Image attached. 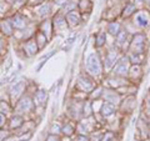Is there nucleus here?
Wrapping results in <instances>:
<instances>
[{
  "mask_svg": "<svg viewBox=\"0 0 150 141\" xmlns=\"http://www.w3.org/2000/svg\"><path fill=\"white\" fill-rule=\"evenodd\" d=\"M85 68H86V73L93 75V76H98L101 74V59L99 58V55L96 53L90 54L86 58V63H85Z\"/></svg>",
  "mask_w": 150,
  "mask_h": 141,
  "instance_id": "nucleus-1",
  "label": "nucleus"
},
{
  "mask_svg": "<svg viewBox=\"0 0 150 141\" xmlns=\"http://www.w3.org/2000/svg\"><path fill=\"white\" fill-rule=\"evenodd\" d=\"M146 46V36L143 32H138L133 36V40L129 44L130 54H144Z\"/></svg>",
  "mask_w": 150,
  "mask_h": 141,
  "instance_id": "nucleus-2",
  "label": "nucleus"
},
{
  "mask_svg": "<svg viewBox=\"0 0 150 141\" xmlns=\"http://www.w3.org/2000/svg\"><path fill=\"white\" fill-rule=\"evenodd\" d=\"M33 109H34V101H33V99L29 95H25V96H21V99L18 100L15 112H16V115H20V114L29 112Z\"/></svg>",
  "mask_w": 150,
  "mask_h": 141,
  "instance_id": "nucleus-3",
  "label": "nucleus"
},
{
  "mask_svg": "<svg viewBox=\"0 0 150 141\" xmlns=\"http://www.w3.org/2000/svg\"><path fill=\"white\" fill-rule=\"evenodd\" d=\"M129 58L125 56V58H121L119 61H116V64L114 65V70H112V74L115 76L119 78H124L128 75L129 73Z\"/></svg>",
  "mask_w": 150,
  "mask_h": 141,
  "instance_id": "nucleus-4",
  "label": "nucleus"
},
{
  "mask_svg": "<svg viewBox=\"0 0 150 141\" xmlns=\"http://www.w3.org/2000/svg\"><path fill=\"white\" fill-rule=\"evenodd\" d=\"M25 89H26V81H24V80H18L16 82H14L11 89H10V97H11V100L13 101H18L19 97L23 96Z\"/></svg>",
  "mask_w": 150,
  "mask_h": 141,
  "instance_id": "nucleus-5",
  "label": "nucleus"
},
{
  "mask_svg": "<svg viewBox=\"0 0 150 141\" xmlns=\"http://www.w3.org/2000/svg\"><path fill=\"white\" fill-rule=\"evenodd\" d=\"M76 86L84 92H90L94 89V82L91 81V79H89L86 75H79L76 80Z\"/></svg>",
  "mask_w": 150,
  "mask_h": 141,
  "instance_id": "nucleus-6",
  "label": "nucleus"
},
{
  "mask_svg": "<svg viewBox=\"0 0 150 141\" xmlns=\"http://www.w3.org/2000/svg\"><path fill=\"white\" fill-rule=\"evenodd\" d=\"M101 97L104 99L106 102H109V104H112V105H116L120 102V95L118 91L112 90V89H104L103 90V95Z\"/></svg>",
  "mask_w": 150,
  "mask_h": 141,
  "instance_id": "nucleus-7",
  "label": "nucleus"
},
{
  "mask_svg": "<svg viewBox=\"0 0 150 141\" xmlns=\"http://www.w3.org/2000/svg\"><path fill=\"white\" fill-rule=\"evenodd\" d=\"M150 24V16H149V14L148 11H145V10H142V11H139L135 14V16H134V25H137L138 27H146L148 25Z\"/></svg>",
  "mask_w": 150,
  "mask_h": 141,
  "instance_id": "nucleus-8",
  "label": "nucleus"
},
{
  "mask_svg": "<svg viewBox=\"0 0 150 141\" xmlns=\"http://www.w3.org/2000/svg\"><path fill=\"white\" fill-rule=\"evenodd\" d=\"M135 105H137V97L134 95H129L125 99L124 101H121V111L126 112V114H131L135 109Z\"/></svg>",
  "mask_w": 150,
  "mask_h": 141,
  "instance_id": "nucleus-9",
  "label": "nucleus"
},
{
  "mask_svg": "<svg viewBox=\"0 0 150 141\" xmlns=\"http://www.w3.org/2000/svg\"><path fill=\"white\" fill-rule=\"evenodd\" d=\"M10 21H11L13 27H15L18 30H23L28 26V19L24 15H21V14H15L10 19Z\"/></svg>",
  "mask_w": 150,
  "mask_h": 141,
  "instance_id": "nucleus-10",
  "label": "nucleus"
},
{
  "mask_svg": "<svg viewBox=\"0 0 150 141\" xmlns=\"http://www.w3.org/2000/svg\"><path fill=\"white\" fill-rule=\"evenodd\" d=\"M116 60H118V51H116V49L108 50L105 54V59H104V66L106 69H110L111 66H114L116 64Z\"/></svg>",
  "mask_w": 150,
  "mask_h": 141,
  "instance_id": "nucleus-11",
  "label": "nucleus"
},
{
  "mask_svg": "<svg viewBox=\"0 0 150 141\" xmlns=\"http://www.w3.org/2000/svg\"><path fill=\"white\" fill-rule=\"evenodd\" d=\"M39 48H38V44L35 39H28L24 44V53L26 56H34L38 54Z\"/></svg>",
  "mask_w": 150,
  "mask_h": 141,
  "instance_id": "nucleus-12",
  "label": "nucleus"
},
{
  "mask_svg": "<svg viewBox=\"0 0 150 141\" xmlns=\"http://www.w3.org/2000/svg\"><path fill=\"white\" fill-rule=\"evenodd\" d=\"M65 19H67V23H68L69 26H78L81 21L80 14H79V11H76V10H73L68 14H65Z\"/></svg>",
  "mask_w": 150,
  "mask_h": 141,
  "instance_id": "nucleus-13",
  "label": "nucleus"
},
{
  "mask_svg": "<svg viewBox=\"0 0 150 141\" xmlns=\"http://www.w3.org/2000/svg\"><path fill=\"white\" fill-rule=\"evenodd\" d=\"M54 29L58 30V31H62V30H65L68 26V23H67V19H65L64 15H62V14H58L55 18H54Z\"/></svg>",
  "mask_w": 150,
  "mask_h": 141,
  "instance_id": "nucleus-14",
  "label": "nucleus"
},
{
  "mask_svg": "<svg viewBox=\"0 0 150 141\" xmlns=\"http://www.w3.org/2000/svg\"><path fill=\"white\" fill-rule=\"evenodd\" d=\"M106 43V32L105 31H99L96 32L95 37H94V46L96 49H100L105 45Z\"/></svg>",
  "mask_w": 150,
  "mask_h": 141,
  "instance_id": "nucleus-15",
  "label": "nucleus"
},
{
  "mask_svg": "<svg viewBox=\"0 0 150 141\" xmlns=\"http://www.w3.org/2000/svg\"><path fill=\"white\" fill-rule=\"evenodd\" d=\"M115 111H116L115 105L109 104V102H104V104L101 105V107H100V114L104 116V117H109V116H111Z\"/></svg>",
  "mask_w": 150,
  "mask_h": 141,
  "instance_id": "nucleus-16",
  "label": "nucleus"
},
{
  "mask_svg": "<svg viewBox=\"0 0 150 141\" xmlns=\"http://www.w3.org/2000/svg\"><path fill=\"white\" fill-rule=\"evenodd\" d=\"M34 100H36V104L38 105H45L46 104V100H48V91L44 90V89H40V90H38L35 92Z\"/></svg>",
  "mask_w": 150,
  "mask_h": 141,
  "instance_id": "nucleus-17",
  "label": "nucleus"
},
{
  "mask_svg": "<svg viewBox=\"0 0 150 141\" xmlns=\"http://www.w3.org/2000/svg\"><path fill=\"white\" fill-rule=\"evenodd\" d=\"M23 125H24V119H23L21 115L13 116L10 119V121H9V126H10L11 130H18L19 128H21Z\"/></svg>",
  "mask_w": 150,
  "mask_h": 141,
  "instance_id": "nucleus-18",
  "label": "nucleus"
},
{
  "mask_svg": "<svg viewBox=\"0 0 150 141\" xmlns=\"http://www.w3.org/2000/svg\"><path fill=\"white\" fill-rule=\"evenodd\" d=\"M106 31L109 32L111 36L116 37V35L121 31V25L119 24L118 21H110L109 24H108V26H106Z\"/></svg>",
  "mask_w": 150,
  "mask_h": 141,
  "instance_id": "nucleus-19",
  "label": "nucleus"
},
{
  "mask_svg": "<svg viewBox=\"0 0 150 141\" xmlns=\"http://www.w3.org/2000/svg\"><path fill=\"white\" fill-rule=\"evenodd\" d=\"M135 11H137V4L135 3H128L124 6L123 11H121V16L126 19V18H129L131 15H134Z\"/></svg>",
  "mask_w": 150,
  "mask_h": 141,
  "instance_id": "nucleus-20",
  "label": "nucleus"
},
{
  "mask_svg": "<svg viewBox=\"0 0 150 141\" xmlns=\"http://www.w3.org/2000/svg\"><path fill=\"white\" fill-rule=\"evenodd\" d=\"M13 25L10 20H3L1 24H0V31L3 32L5 36H10L13 35Z\"/></svg>",
  "mask_w": 150,
  "mask_h": 141,
  "instance_id": "nucleus-21",
  "label": "nucleus"
},
{
  "mask_svg": "<svg viewBox=\"0 0 150 141\" xmlns=\"http://www.w3.org/2000/svg\"><path fill=\"white\" fill-rule=\"evenodd\" d=\"M34 39H35V41H36L39 50H40V49H43V48H45L46 44H48V37H46V35L43 34V32H41L40 30L36 32V35H35Z\"/></svg>",
  "mask_w": 150,
  "mask_h": 141,
  "instance_id": "nucleus-22",
  "label": "nucleus"
},
{
  "mask_svg": "<svg viewBox=\"0 0 150 141\" xmlns=\"http://www.w3.org/2000/svg\"><path fill=\"white\" fill-rule=\"evenodd\" d=\"M78 8L81 13L90 14L93 10V3H91V0H80L78 4Z\"/></svg>",
  "mask_w": 150,
  "mask_h": 141,
  "instance_id": "nucleus-23",
  "label": "nucleus"
},
{
  "mask_svg": "<svg viewBox=\"0 0 150 141\" xmlns=\"http://www.w3.org/2000/svg\"><path fill=\"white\" fill-rule=\"evenodd\" d=\"M81 114H83L84 117H90L93 115V104H91L90 101H85L83 104Z\"/></svg>",
  "mask_w": 150,
  "mask_h": 141,
  "instance_id": "nucleus-24",
  "label": "nucleus"
},
{
  "mask_svg": "<svg viewBox=\"0 0 150 141\" xmlns=\"http://www.w3.org/2000/svg\"><path fill=\"white\" fill-rule=\"evenodd\" d=\"M128 58L133 65H140L144 61V54H130Z\"/></svg>",
  "mask_w": 150,
  "mask_h": 141,
  "instance_id": "nucleus-25",
  "label": "nucleus"
},
{
  "mask_svg": "<svg viewBox=\"0 0 150 141\" xmlns=\"http://www.w3.org/2000/svg\"><path fill=\"white\" fill-rule=\"evenodd\" d=\"M54 54H56V50H51V51H49V53L46 54L43 59H41V61H40L39 64H38V66H36V69H35V71H36V73H39L40 70H41V68H43L44 65H45L46 63H48V60H49V59H50Z\"/></svg>",
  "mask_w": 150,
  "mask_h": 141,
  "instance_id": "nucleus-26",
  "label": "nucleus"
},
{
  "mask_svg": "<svg viewBox=\"0 0 150 141\" xmlns=\"http://www.w3.org/2000/svg\"><path fill=\"white\" fill-rule=\"evenodd\" d=\"M62 133H63L65 136H71V135L75 133V128L73 126V124L65 123V124L62 125Z\"/></svg>",
  "mask_w": 150,
  "mask_h": 141,
  "instance_id": "nucleus-27",
  "label": "nucleus"
},
{
  "mask_svg": "<svg viewBox=\"0 0 150 141\" xmlns=\"http://www.w3.org/2000/svg\"><path fill=\"white\" fill-rule=\"evenodd\" d=\"M51 30H53V25H51V23L49 20H45V21L41 23V30L40 31L43 32V34H45L46 37H49Z\"/></svg>",
  "mask_w": 150,
  "mask_h": 141,
  "instance_id": "nucleus-28",
  "label": "nucleus"
},
{
  "mask_svg": "<svg viewBox=\"0 0 150 141\" xmlns=\"http://www.w3.org/2000/svg\"><path fill=\"white\" fill-rule=\"evenodd\" d=\"M126 37H128V30H123L121 29V31L119 32L118 35H116V44H118L119 46L124 45V43L126 41Z\"/></svg>",
  "mask_w": 150,
  "mask_h": 141,
  "instance_id": "nucleus-29",
  "label": "nucleus"
},
{
  "mask_svg": "<svg viewBox=\"0 0 150 141\" xmlns=\"http://www.w3.org/2000/svg\"><path fill=\"white\" fill-rule=\"evenodd\" d=\"M69 111H70V115H71L73 119H76V120L80 119V116L83 115L81 112H80L81 109H79V107H75V104L69 106Z\"/></svg>",
  "mask_w": 150,
  "mask_h": 141,
  "instance_id": "nucleus-30",
  "label": "nucleus"
},
{
  "mask_svg": "<svg viewBox=\"0 0 150 141\" xmlns=\"http://www.w3.org/2000/svg\"><path fill=\"white\" fill-rule=\"evenodd\" d=\"M51 10V5L49 3H45V4H40V8H39V15L41 16H45V15H48V14L50 13Z\"/></svg>",
  "mask_w": 150,
  "mask_h": 141,
  "instance_id": "nucleus-31",
  "label": "nucleus"
},
{
  "mask_svg": "<svg viewBox=\"0 0 150 141\" xmlns=\"http://www.w3.org/2000/svg\"><path fill=\"white\" fill-rule=\"evenodd\" d=\"M75 40H76V35H74V36H71V37H69V39H67V41H65V44H64V46H63V50H64V51H69L70 49L73 48Z\"/></svg>",
  "mask_w": 150,
  "mask_h": 141,
  "instance_id": "nucleus-32",
  "label": "nucleus"
},
{
  "mask_svg": "<svg viewBox=\"0 0 150 141\" xmlns=\"http://www.w3.org/2000/svg\"><path fill=\"white\" fill-rule=\"evenodd\" d=\"M103 89L101 86H98V87H94L93 90L90 91L91 94H90V96H91V99H99V97H101V95H103Z\"/></svg>",
  "mask_w": 150,
  "mask_h": 141,
  "instance_id": "nucleus-33",
  "label": "nucleus"
},
{
  "mask_svg": "<svg viewBox=\"0 0 150 141\" xmlns=\"http://www.w3.org/2000/svg\"><path fill=\"white\" fill-rule=\"evenodd\" d=\"M9 111H11L10 105H9L6 101L1 100L0 101V112H1V114H6V112H9Z\"/></svg>",
  "mask_w": 150,
  "mask_h": 141,
  "instance_id": "nucleus-34",
  "label": "nucleus"
},
{
  "mask_svg": "<svg viewBox=\"0 0 150 141\" xmlns=\"http://www.w3.org/2000/svg\"><path fill=\"white\" fill-rule=\"evenodd\" d=\"M73 10H75V3H73V1H70V0H69V1L63 6V13L68 14V13L73 11Z\"/></svg>",
  "mask_w": 150,
  "mask_h": 141,
  "instance_id": "nucleus-35",
  "label": "nucleus"
},
{
  "mask_svg": "<svg viewBox=\"0 0 150 141\" xmlns=\"http://www.w3.org/2000/svg\"><path fill=\"white\" fill-rule=\"evenodd\" d=\"M100 141H115V134L112 131H108L101 136Z\"/></svg>",
  "mask_w": 150,
  "mask_h": 141,
  "instance_id": "nucleus-36",
  "label": "nucleus"
},
{
  "mask_svg": "<svg viewBox=\"0 0 150 141\" xmlns=\"http://www.w3.org/2000/svg\"><path fill=\"white\" fill-rule=\"evenodd\" d=\"M59 133H62V125L59 124H53L50 128V135H58Z\"/></svg>",
  "mask_w": 150,
  "mask_h": 141,
  "instance_id": "nucleus-37",
  "label": "nucleus"
},
{
  "mask_svg": "<svg viewBox=\"0 0 150 141\" xmlns=\"http://www.w3.org/2000/svg\"><path fill=\"white\" fill-rule=\"evenodd\" d=\"M5 124H6V115L0 112V129H3Z\"/></svg>",
  "mask_w": 150,
  "mask_h": 141,
  "instance_id": "nucleus-38",
  "label": "nucleus"
},
{
  "mask_svg": "<svg viewBox=\"0 0 150 141\" xmlns=\"http://www.w3.org/2000/svg\"><path fill=\"white\" fill-rule=\"evenodd\" d=\"M45 141H60V137L58 135H49Z\"/></svg>",
  "mask_w": 150,
  "mask_h": 141,
  "instance_id": "nucleus-39",
  "label": "nucleus"
},
{
  "mask_svg": "<svg viewBox=\"0 0 150 141\" xmlns=\"http://www.w3.org/2000/svg\"><path fill=\"white\" fill-rule=\"evenodd\" d=\"M75 141H89V137L86 135H78Z\"/></svg>",
  "mask_w": 150,
  "mask_h": 141,
  "instance_id": "nucleus-40",
  "label": "nucleus"
},
{
  "mask_svg": "<svg viewBox=\"0 0 150 141\" xmlns=\"http://www.w3.org/2000/svg\"><path fill=\"white\" fill-rule=\"evenodd\" d=\"M68 1H69V0H54V3L56 4V5H59V6H62V8H63Z\"/></svg>",
  "mask_w": 150,
  "mask_h": 141,
  "instance_id": "nucleus-41",
  "label": "nucleus"
},
{
  "mask_svg": "<svg viewBox=\"0 0 150 141\" xmlns=\"http://www.w3.org/2000/svg\"><path fill=\"white\" fill-rule=\"evenodd\" d=\"M144 112L148 115V117H150V102H146V104H145V110H144Z\"/></svg>",
  "mask_w": 150,
  "mask_h": 141,
  "instance_id": "nucleus-42",
  "label": "nucleus"
},
{
  "mask_svg": "<svg viewBox=\"0 0 150 141\" xmlns=\"http://www.w3.org/2000/svg\"><path fill=\"white\" fill-rule=\"evenodd\" d=\"M6 136H8V133H6V131H4V130L0 129V141H3L4 139H6Z\"/></svg>",
  "mask_w": 150,
  "mask_h": 141,
  "instance_id": "nucleus-43",
  "label": "nucleus"
},
{
  "mask_svg": "<svg viewBox=\"0 0 150 141\" xmlns=\"http://www.w3.org/2000/svg\"><path fill=\"white\" fill-rule=\"evenodd\" d=\"M31 5H40V4H43L44 0H29Z\"/></svg>",
  "mask_w": 150,
  "mask_h": 141,
  "instance_id": "nucleus-44",
  "label": "nucleus"
},
{
  "mask_svg": "<svg viewBox=\"0 0 150 141\" xmlns=\"http://www.w3.org/2000/svg\"><path fill=\"white\" fill-rule=\"evenodd\" d=\"M14 3L15 4H19V5H21V4L25 3V0H14Z\"/></svg>",
  "mask_w": 150,
  "mask_h": 141,
  "instance_id": "nucleus-45",
  "label": "nucleus"
},
{
  "mask_svg": "<svg viewBox=\"0 0 150 141\" xmlns=\"http://www.w3.org/2000/svg\"><path fill=\"white\" fill-rule=\"evenodd\" d=\"M6 3L8 4H11V3H14V0H6Z\"/></svg>",
  "mask_w": 150,
  "mask_h": 141,
  "instance_id": "nucleus-46",
  "label": "nucleus"
},
{
  "mask_svg": "<svg viewBox=\"0 0 150 141\" xmlns=\"http://www.w3.org/2000/svg\"><path fill=\"white\" fill-rule=\"evenodd\" d=\"M144 1L146 3V4H149V5H150V0H144Z\"/></svg>",
  "mask_w": 150,
  "mask_h": 141,
  "instance_id": "nucleus-47",
  "label": "nucleus"
},
{
  "mask_svg": "<svg viewBox=\"0 0 150 141\" xmlns=\"http://www.w3.org/2000/svg\"><path fill=\"white\" fill-rule=\"evenodd\" d=\"M135 1H138V3H143L144 0H135Z\"/></svg>",
  "mask_w": 150,
  "mask_h": 141,
  "instance_id": "nucleus-48",
  "label": "nucleus"
},
{
  "mask_svg": "<svg viewBox=\"0 0 150 141\" xmlns=\"http://www.w3.org/2000/svg\"><path fill=\"white\" fill-rule=\"evenodd\" d=\"M148 125L150 126V117H149V121H148Z\"/></svg>",
  "mask_w": 150,
  "mask_h": 141,
  "instance_id": "nucleus-49",
  "label": "nucleus"
},
{
  "mask_svg": "<svg viewBox=\"0 0 150 141\" xmlns=\"http://www.w3.org/2000/svg\"><path fill=\"white\" fill-rule=\"evenodd\" d=\"M134 141H139V140H134Z\"/></svg>",
  "mask_w": 150,
  "mask_h": 141,
  "instance_id": "nucleus-50",
  "label": "nucleus"
},
{
  "mask_svg": "<svg viewBox=\"0 0 150 141\" xmlns=\"http://www.w3.org/2000/svg\"><path fill=\"white\" fill-rule=\"evenodd\" d=\"M149 136H150V135H149Z\"/></svg>",
  "mask_w": 150,
  "mask_h": 141,
  "instance_id": "nucleus-51",
  "label": "nucleus"
}]
</instances>
